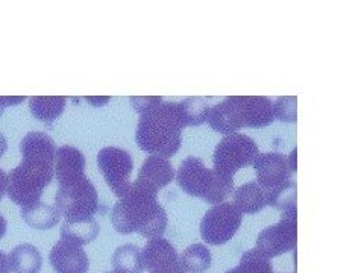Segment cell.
<instances>
[{"label": "cell", "mask_w": 364, "mask_h": 273, "mask_svg": "<svg viewBox=\"0 0 364 273\" xmlns=\"http://www.w3.org/2000/svg\"><path fill=\"white\" fill-rule=\"evenodd\" d=\"M167 213L158 202V195L131 186L111 211V223L119 234L139 232L146 238L161 237L167 228Z\"/></svg>", "instance_id": "cell-1"}, {"label": "cell", "mask_w": 364, "mask_h": 273, "mask_svg": "<svg viewBox=\"0 0 364 273\" xmlns=\"http://www.w3.org/2000/svg\"><path fill=\"white\" fill-rule=\"evenodd\" d=\"M186 128L181 107L175 102H161L140 114L136 144L141 151L161 158H172L181 147Z\"/></svg>", "instance_id": "cell-2"}, {"label": "cell", "mask_w": 364, "mask_h": 273, "mask_svg": "<svg viewBox=\"0 0 364 273\" xmlns=\"http://www.w3.org/2000/svg\"><path fill=\"white\" fill-rule=\"evenodd\" d=\"M275 120L272 99L266 96H230L213 107L210 127L220 134H234L242 128H266Z\"/></svg>", "instance_id": "cell-3"}, {"label": "cell", "mask_w": 364, "mask_h": 273, "mask_svg": "<svg viewBox=\"0 0 364 273\" xmlns=\"http://www.w3.org/2000/svg\"><path fill=\"white\" fill-rule=\"evenodd\" d=\"M176 181L179 188L188 196L200 198L214 205L226 202V198L234 193L232 178L225 176L214 168H207L202 159L196 156H188L181 163Z\"/></svg>", "instance_id": "cell-4"}, {"label": "cell", "mask_w": 364, "mask_h": 273, "mask_svg": "<svg viewBox=\"0 0 364 273\" xmlns=\"http://www.w3.org/2000/svg\"><path fill=\"white\" fill-rule=\"evenodd\" d=\"M55 202L65 220L91 219L99 208L97 190L85 175L58 184Z\"/></svg>", "instance_id": "cell-5"}, {"label": "cell", "mask_w": 364, "mask_h": 273, "mask_svg": "<svg viewBox=\"0 0 364 273\" xmlns=\"http://www.w3.org/2000/svg\"><path fill=\"white\" fill-rule=\"evenodd\" d=\"M53 175L55 168L21 161L6 175V195L20 207L36 203L52 182Z\"/></svg>", "instance_id": "cell-6"}, {"label": "cell", "mask_w": 364, "mask_h": 273, "mask_svg": "<svg viewBox=\"0 0 364 273\" xmlns=\"http://www.w3.org/2000/svg\"><path fill=\"white\" fill-rule=\"evenodd\" d=\"M258 154V146L249 135L240 132L225 135L214 149V170L232 178L238 170L252 164Z\"/></svg>", "instance_id": "cell-7"}, {"label": "cell", "mask_w": 364, "mask_h": 273, "mask_svg": "<svg viewBox=\"0 0 364 273\" xmlns=\"http://www.w3.org/2000/svg\"><path fill=\"white\" fill-rule=\"evenodd\" d=\"M243 213L232 202H222L214 205L200 222L202 240L213 246H220L231 240L240 230Z\"/></svg>", "instance_id": "cell-8"}, {"label": "cell", "mask_w": 364, "mask_h": 273, "mask_svg": "<svg viewBox=\"0 0 364 273\" xmlns=\"http://www.w3.org/2000/svg\"><path fill=\"white\" fill-rule=\"evenodd\" d=\"M97 166L114 195L119 198L127 195L132 186L131 175L134 170L129 152L120 147H104L97 154Z\"/></svg>", "instance_id": "cell-9"}, {"label": "cell", "mask_w": 364, "mask_h": 273, "mask_svg": "<svg viewBox=\"0 0 364 273\" xmlns=\"http://www.w3.org/2000/svg\"><path fill=\"white\" fill-rule=\"evenodd\" d=\"M298 242V223H296V213L282 214V219L258 234L257 250H259L266 258H275L287 254L296 247Z\"/></svg>", "instance_id": "cell-10"}, {"label": "cell", "mask_w": 364, "mask_h": 273, "mask_svg": "<svg viewBox=\"0 0 364 273\" xmlns=\"http://www.w3.org/2000/svg\"><path fill=\"white\" fill-rule=\"evenodd\" d=\"M257 172V182L266 191H270L290 181L291 168L289 158L279 152L258 154L252 163Z\"/></svg>", "instance_id": "cell-11"}, {"label": "cell", "mask_w": 364, "mask_h": 273, "mask_svg": "<svg viewBox=\"0 0 364 273\" xmlns=\"http://www.w3.org/2000/svg\"><path fill=\"white\" fill-rule=\"evenodd\" d=\"M173 179H175V170H173V166L170 164L168 159L151 155L143 161L134 186L149 190L158 195V191L164 188L166 186H168Z\"/></svg>", "instance_id": "cell-12"}, {"label": "cell", "mask_w": 364, "mask_h": 273, "mask_svg": "<svg viewBox=\"0 0 364 273\" xmlns=\"http://www.w3.org/2000/svg\"><path fill=\"white\" fill-rule=\"evenodd\" d=\"M49 259L56 273H87L90 267L85 250L67 240H60L52 247Z\"/></svg>", "instance_id": "cell-13"}, {"label": "cell", "mask_w": 364, "mask_h": 273, "mask_svg": "<svg viewBox=\"0 0 364 273\" xmlns=\"http://www.w3.org/2000/svg\"><path fill=\"white\" fill-rule=\"evenodd\" d=\"M20 152L23 161L55 168L56 146L52 136L44 132L32 131L20 143Z\"/></svg>", "instance_id": "cell-14"}, {"label": "cell", "mask_w": 364, "mask_h": 273, "mask_svg": "<svg viewBox=\"0 0 364 273\" xmlns=\"http://www.w3.org/2000/svg\"><path fill=\"white\" fill-rule=\"evenodd\" d=\"M85 175V156L72 146H61L55 152V176L58 184Z\"/></svg>", "instance_id": "cell-15"}, {"label": "cell", "mask_w": 364, "mask_h": 273, "mask_svg": "<svg viewBox=\"0 0 364 273\" xmlns=\"http://www.w3.org/2000/svg\"><path fill=\"white\" fill-rule=\"evenodd\" d=\"M20 214L21 219L31 228H36V230L41 231L52 230V228L61 222V213L58 211V208L41 200L26 205V207H21Z\"/></svg>", "instance_id": "cell-16"}, {"label": "cell", "mask_w": 364, "mask_h": 273, "mask_svg": "<svg viewBox=\"0 0 364 273\" xmlns=\"http://www.w3.org/2000/svg\"><path fill=\"white\" fill-rule=\"evenodd\" d=\"M235 207L242 213L254 214L267 207V191L258 182L252 181L234 190Z\"/></svg>", "instance_id": "cell-17"}, {"label": "cell", "mask_w": 364, "mask_h": 273, "mask_svg": "<svg viewBox=\"0 0 364 273\" xmlns=\"http://www.w3.org/2000/svg\"><path fill=\"white\" fill-rule=\"evenodd\" d=\"M99 223L91 218L84 220H64L61 225V240H67L77 246L88 245L99 235Z\"/></svg>", "instance_id": "cell-18"}, {"label": "cell", "mask_w": 364, "mask_h": 273, "mask_svg": "<svg viewBox=\"0 0 364 273\" xmlns=\"http://www.w3.org/2000/svg\"><path fill=\"white\" fill-rule=\"evenodd\" d=\"M13 273H40L43 258L40 250L32 245H20L8 255Z\"/></svg>", "instance_id": "cell-19"}, {"label": "cell", "mask_w": 364, "mask_h": 273, "mask_svg": "<svg viewBox=\"0 0 364 273\" xmlns=\"http://www.w3.org/2000/svg\"><path fill=\"white\" fill-rule=\"evenodd\" d=\"M65 97L63 96H36L29 99V108L44 124H52L65 109Z\"/></svg>", "instance_id": "cell-20"}, {"label": "cell", "mask_w": 364, "mask_h": 273, "mask_svg": "<svg viewBox=\"0 0 364 273\" xmlns=\"http://www.w3.org/2000/svg\"><path fill=\"white\" fill-rule=\"evenodd\" d=\"M112 267L117 273H141L143 261L141 250L135 245H123L112 255Z\"/></svg>", "instance_id": "cell-21"}, {"label": "cell", "mask_w": 364, "mask_h": 273, "mask_svg": "<svg viewBox=\"0 0 364 273\" xmlns=\"http://www.w3.org/2000/svg\"><path fill=\"white\" fill-rule=\"evenodd\" d=\"M179 261L186 273H203L211 266V252L205 245L195 243L182 252Z\"/></svg>", "instance_id": "cell-22"}, {"label": "cell", "mask_w": 364, "mask_h": 273, "mask_svg": "<svg viewBox=\"0 0 364 273\" xmlns=\"http://www.w3.org/2000/svg\"><path fill=\"white\" fill-rule=\"evenodd\" d=\"M211 97H188L179 102L186 127H200L208 120Z\"/></svg>", "instance_id": "cell-23"}, {"label": "cell", "mask_w": 364, "mask_h": 273, "mask_svg": "<svg viewBox=\"0 0 364 273\" xmlns=\"http://www.w3.org/2000/svg\"><path fill=\"white\" fill-rule=\"evenodd\" d=\"M267 205L282 211V214L296 213V182L287 181L267 191Z\"/></svg>", "instance_id": "cell-24"}, {"label": "cell", "mask_w": 364, "mask_h": 273, "mask_svg": "<svg viewBox=\"0 0 364 273\" xmlns=\"http://www.w3.org/2000/svg\"><path fill=\"white\" fill-rule=\"evenodd\" d=\"M226 273H273L270 259L257 249L246 250L242 255L240 264Z\"/></svg>", "instance_id": "cell-25"}, {"label": "cell", "mask_w": 364, "mask_h": 273, "mask_svg": "<svg viewBox=\"0 0 364 273\" xmlns=\"http://www.w3.org/2000/svg\"><path fill=\"white\" fill-rule=\"evenodd\" d=\"M146 270L149 273H186L181 266L178 252L154 259L151 264L146 266Z\"/></svg>", "instance_id": "cell-26"}, {"label": "cell", "mask_w": 364, "mask_h": 273, "mask_svg": "<svg viewBox=\"0 0 364 273\" xmlns=\"http://www.w3.org/2000/svg\"><path fill=\"white\" fill-rule=\"evenodd\" d=\"M296 102H298V97H294V96L277 99V104L273 105L275 117H278L281 122L294 123L296 122Z\"/></svg>", "instance_id": "cell-27"}, {"label": "cell", "mask_w": 364, "mask_h": 273, "mask_svg": "<svg viewBox=\"0 0 364 273\" xmlns=\"http://www.w3.org/2000/svg\"><path fill=\"white\" fill-rule=\"evenodd\" d=\"M163 102V97L159 96H149V97H131V104L135 111H139L140 114L144 112L146 109H149L155 105H159Z\"/></svg>", "instance_id": "cell-28"}, {"label": "cell", "mask_w": 364, "mask_h": 273, "mask_svg": "<svg viewBox=\"0 0 364 273\" xmlns=\"http://www.w3.org/2000/svg\"><path fill=\"white\" fill-rule=\"evenodd\" d=\"M25 100H26V97H23V96H0V105H2L4 108L16 107Z\"/></svg>", "instance_id": "cell-29"}, {"label": "cell", "mask_w": 364, "mask_h": 273, "mask_svg": "<svg viewBox=\"0 0 364 273\" xmlns=\"http://www.w3.org/2000/svg\"><path fill=\"white\" fill-rule=\"evenodd\" d=\"M9 272H11V269H9L8 255L0 250V273H9Z\"/></svg>", "instance_id": "cell-30"}, {"label": "cell", "mask_w": 364, "mask_h": 273, "mask_svg": "<svg viewBox=\"0 0 364 273\" xmlns=\"http://www.w3.org/2000/svg\"><path fill=\"white\" fill-rule=\"evenodd\" d=\"M6 195V173L0 168V200Z\"/></svg>", "instance_id": "cell-31"}, {"label": "cell", "mask_w": 364, "mask_h": 273, "mask_svg": "<svg viewBox=\"0 0 364 273\" xmlns=\"http://www.w3.org/2000/svg\"><path fill=\"white\" fill-rule=\"evenodd\" d=\"M87 100L91 102V104H95V107H100V105L107 104L109 97H87Z\"/></svg>", "instance_id": "cell-32"}, {"label": "cell", "mask_w": 364, "mask_h": 273, "mask_svg": "<svg viewBox=\"0 0 364 273\" xmlns=\"http://www.w3.org/2000/svg\"><path fill=\"white\" fill-rule=\"evenodd\" d=\"M6 149H8V143H6V139H5V136H4V134L0 132V158H2V156L5 155Z\"/></svg>", "instance_id": "cell-33"}, {"label": "cell", "mask_w": 364, "mask_h": 273, "mask_svg": "<svg viewBox=\"0 0 364 273\" xmlns=\"http://www.w3.org/2000/svg\"><path fill=\"white\" fill-rule=\"evenodd\" d=\"M6 232V220L2 214H0V238H2Z\"/></svg>", "instance_id": "cell-34"}, {"label": "cell", "mask_w": 364, "mask_h": 273, "mask_svg": "<svg viewBox=\"0 0 364 273\" xmlns=\"http://www.w3.org/2000/svg\"><path fill=\"white\" fill-rule=\"evenodd\" d=\"M4 109H5V108H4L2 105H0V117H2V114H4Z\"/></svg>", "instance_id": "cell-35"}, {"label": "cell", "mask_w": 364, "mask_h": 273, "mask_svg": "<svg viewBox=\"0 0 364 273\" xmlns=\"http://www.w3.org/2000/svg\"><path fill=\"white\" fill-rule=\"evenodd\" d=\"M107 273H117V272H107Z\"/></svg>", "instance_id": "cell-36"}]
</instances>
